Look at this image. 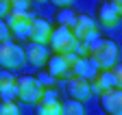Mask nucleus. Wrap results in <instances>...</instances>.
Returning <instances> with one entry per match:
<instances>
[{
  "label": "nucleus",
  "instance_id": "22",
  "mask_svg": "<svg viewBox=\"0 0 122 115\" xmlns=\"http://www.w3.org/2000/svg\"><path fill=\"white\" fill-rule=\"evenodd\" d=\"M72 52H74L76 56H87V44H85V41H74Z\"/></svg>",
  "mask_w": 122,
  "mask_h": 115
},
{
  "label": "nucleus",
  "instance_id": "2",
  "mask_svg": "<svg viewBox=\"0 0 122 115\" xmlns=\"http://www.w3.org/2000/svg\"><path fill=\"white\" fill-rule=\"evenodd\" d=\"M44 96V87L35 76H20L15 78V98L20 102L35 104L37 100Z\"/></svg>",
  "mask_w": 122,
  "mask_h": 115
},
{
  "label": "nucleus",
  "instance_id": "28",
  "mask_svg": "<svg viewBox=\"0 0 122 115\" xmlns=\"http://www.w3.org/2000/svg\"><path fill=\"white\" fill-rule=\"evenodd\" d=\"M30 2H48V0H30Z\"/></svg>",
  "mask_w": 122,
  "mask_h": 115
},
{
  "label": "nucleus",
  "instance_id": "7",
  "mask_svg": "<svg viewBox=\"0 0 122 115\" xmlns=\"http://www.w3.org/2000/svg\"><path fill=\"white\" fill-rule=\"evenodd\" d=\"M100 106L107 115H122V91L120 89H105L100 93Z\"/></svg>",
  "mask_w": 122,
  "mask_h": 115
},
{
  "label": "nucleus",
  "instance_id": "1",
  "mask_svg": "<svg viewBox=\"0 0 122 115\" xmlns=\"http://www.w3.org/2000/svg\"><path fill=\"white\" fill-rule=\"evenodd\" d=\"M87 59L94 63L98 69H107L113 63H118V46L111 39H92L87 44Z\"/></svg>",
  "mask_w": 122,
  "mask_h": 115
},
{
  "label": "nucleus",
  "instance_id": "12",
  "mask_svg": "<svg viewBox=\"0 0 122 115\" xmlns=\"http://www.w3.org/2000/svg\"><path fill=\"white\" fill-rule=\"evenodd\" d=\"M48 74L57 80V78H70L72 72H70V63L63 54H52L48 59Z\"/></svg>",
  "mask_w": 122,
  "mask_h": 115
},
{
  "label": "nucleus",
  "instance_id": "19",
  "mask_svg": "<svg viewBox=\"0 0 122 115\" xmlns=\"http://www.w3.org/2000/svg\"><path fill=\"white\" fill-rule=\"evenodd\" d=\"M74 18H76V13H74L70 7H63V9L57 13V22H59V26H68V28H70V24L74 22Z\"/></svg>",
  "mask_w": 122,
  "mask_h": 115
},
{
  "label": "nucleus",
  "instance_id": "23",
  "mask_svg": "<svg viewBox=\"0 0 122 115\" xmlns=\"http://www.w3.org/2000/svg\"><path fill=\"white\" fill-rule=\"evenodd\" d=\"M37 80L41 83V87H44V89L52 87V83H55V78H52V76L48 74V72H46V74H39V76H37Z\"/></svg>",
  "mask_w": 122,
  "mask_h": 115
},
{
  "label": "nucleus",
  "instance_id": "15",
  "mask_svg": "<svg viewBox=\"0 0 122 115\" xmlns=\"http://www.w3.org/2000/svg\"><path fill=\"white\" fill-rule=\"evenodd\" d=\"M0 98L2 100L15 98V76L9 69H0Z\"/></svg>",
  "mask_w": 122,
  "mask_h": 115
},
{
  "label": "nucleus",
  "instance_id": "11",
  "mask_svg": "<svg viewBox=\"0 0 122 115\" xmlns=\"http://www.w3.org/2000/svg\"><path fill=\"white\" fill-rule=\"evenodd\" d=\"M68 96L70 98H74V100H87L89 96H92V91H89V83H87V78H81V76H70L68 78Z\"/></svg>",
  "mask_w": 122,
  "mask_h": 115
},
{
  "label": "nucleus",
  "instance_id": "17",
  "mask_svg": "<svg viewBox=\"0 0 122 115\" xmlns=\"http://www.w3.org/2000/svg\"><path fill=\"white\" fill-rule=\"evenodd\" d=\"M59 115H85V106L81 100H74V98H68L66 102H61V111Z\"/></svg>",
  "mask_w": 122,
  "mask_h": 115
},
{
  "label": "nucleus",
  "instance_id": "14",
  "mask_svg": "<svg viewBox=\"0 0 122 115\" xmlns=\"http://www.w3.org/2000/svg\"><path fill=\"white\" fill-rule=\"evenodd\" d=\"M70 72H72V76H81V78H87V80H89L92 76H96L100 69H98L94 63H92L87 56H79V59L72 63Z\"/></svg>",
  "mask_w": 122,
  "mask_h": 115
},
{
  "label": "nucleus",
  "instance_id": "21",
  "mask_svg": "<svg viewBox=\"0 0 122 115\" xmlns=\"http://www.w3.org/2000/svg\"><path fill=\"white\" fill-rule=\"evenodd\" d=\"M9 7L11 9H18V11H28L30 0H9Z\"/></svg>",
  "mask_w": 122,
  "mask_h": 115
},
{
  "label": "nucleus",
  "instance_id": "4",
  "mask_svg": "<svg viewBox=\"0 0 122 115\" xmlns=\"http://www.w3.org/2000/svg\"><path fill=\"white\" fill-rule=\"evenodd\" d=\"M5 24L9 26V33L18 35V37H28V28H30V20L35 15H30L28 11H18V9H9V13L5 15Z\"/></svg>",
  "mask_w": 122,
  "mask_h": 115
},
{
  "label": "nucleus",
  "instance_id": "9",
  "mask_svg": "<svg viewBox=\"0 0 122 115\" xmlns=\"http://www.w3.org/2000/svg\"><path fill=\"white\" fill-rule=\"evenodd\" d=\"M120 15H122V11L118 7H113L109 0H105V2L98 5V20L105 28H116L120 24Z\"/></svg>",
  "mask_w": 122,
  "mask_h": 115
},
{
  "label": "nucleus",
  "instance_id": "13",
  "mask_svg": "<svg viewBox=\"0 0 122 115\" xmlns=\"http://www.w3.org/2000/svg\"><path fill=\"white\" fill-rule=\"evenodd\" d=\"M46 59H48V48H46V44H35V41H30L28 48L24 50V61H28L35 67H39Z\"/></svg>",
  "mask_w": 122,
  "mask_h": 115
},
{
  "label": "nucleus",
  "instance_id": "8",
  "mask_svg": "<svg viewBox=\"0 0 122 115\" xmlns=\"http://www.w3.org/2000/svg\"><path fill=\"white\" fill-rule=\"evenodd\" d=\"M61 102L57 100V93L50 89H44V96L35 102V115H59Z\"/></svg>",
  "mask_w": 122,
  "mask_h": 115
},
{
  "label": "nucleus",
  "instance_id": "3",
  "mask_svg": "<svg viewBox=\"0 0 122 115\" xmlns=\"http://www.w3.org/2000/svg\"><path fill=\"white\" fill-rule=\"evenodd\" d=\"M24 63V50L13 44L11 39L0 41V67L5 69H18Z\"/></svg>",
  "mask_w": 122,
  "mask_h": 115
},
{
  "label": "nucleus",
  "instance_id": "16",
  "mask_svg": "<svg viewBox=\"0 0 122 115\" xmlns=\"http://www.w3.org/2000/svg\"><path fill=\"white\" fill-rule=\"evenodd\" d=\"M100 76L105 80L107 87H113V89H120V85H122V67L118 63H113L111 67H107V69H100Z\"/></svg>",
  "mask_w": 122,
  "mask_h": 115
},
{
  "label": "nucleus",
  "instance_id": "20",
  "mask_svg": "<svg viewBox=\"0 0 122 115\" xmlns=\"http://www.w3.org/2000/svg\"><path fill=\"white\" fill-rule=\"evenodd\" d=\"M87 83H89V91H92V93H98V96H100L105 89H109V87L105 85V80H102V76H100V72H98L96 76H92Z\"/></svg>",
  "mask_w": 122,
  "mask_h": 115
},
{
  "label": "nucleus",
  "instance_id": "6",
  "mask_svg": "<svg viewBox=\"0 0 122 115\" xmlns=\"http://www.w3.org/2000/svg\"><path fill=\"white\" fill-rule=\"evenodd\" d=\"M74 35H72V31L68 26H57L55 31L50 33V39H48V44H50V48H52V52H57V54H63V52H72V48H74Z\"/></svg>",
  "mask_w": 122,
  "mask_h": 115
},
{
  "label": "nucleus",
  "instance_id": "26",
  "mask_svg": "<svg viewBox=\"0 0 122 115\" xmlns=\"http://www.w3.org/2000/svg\"><path fill=\"white\" fill-rule=\"evenodd\" d=\"M9 0H0V18H5L7 13H9Z\"/></svg>",
  "mask_w": 122,
  "mask_h": 115
},
{
  "label": "nucleus",
  "instance_id": "18",
  "mask_svg": "<svg viewBox=\"0 0 122 115\" xmlns=\"http://www.w3.org/2000/svg\"><path fill=\"white\" fill-rule=\"evenodd\" d=\"M0 115H22L15 100H0Z\"/></svg>",
  "mask_w": 122,
  "mask_h": 115
},
{
  "label": "nucleus",
  "instance_id": "5",
  "mask_svg": "<svg viewBox=\"0 0 122 115\" xmlns=\"http://www.w3.org/2000/svg\"><path fill=\"white\" fill-rule=\"evenodd\" d=\"M70 31L74 35L76 41H85L89 44L92 39H96V24L89 15H83V13H76L74 22L70 24Z\"/></svg>",
  "mask_w": 122,
  "mask_h": 115
},
{
  "label": "nucleus",
  "instance_id": "27",
  "mask_svg": "<svg viewBox=\"0 0 122 115\" xmlns=\"http://www.w3.org/2000/svg\"><path fill=\"white\" fill-rule=\"evenodd\" d=\"M109 2H111V5H113V7H118V9H120V11H122V0H109Z\"/></svg>",
  "mask_w": 122,
  "mask_h": 115
},
{
  "label": "nucleus",
  "instance_id": "25",
  "mask_svg": "<svg viewBox=\"0 0 122 115\" xmlns=\"http://www.w3.org/2000/svg\"><path fill=\"white\" fill-rule=\"evenodd\" d=\"M48 2H52L55 7H61V9H63V7H72L74 0H48Z\"/></svg>",
  "mask_w": 122,
  "mask_h": 115
},
{
  "label": "nucleus",
  "instance_id": "24",
  "mask_svg": "<svg viewBox=\"0 0 122 115\" xmlns=\"http://www.w3.org/2000/svg\"><path fill=\"white\" fill-rule=\"evenodd\" d=\"M9 35H11V33H9V26L5 24V20H2V18H0V41H7V39H9Z\"/></svg>",
  "mask_w": 122,
  "mask_h": 115
},
{
  "label": "nucleus",
  "instance_id": "10",
  "mask_svg": "<svg viewBox=\"0 0 122 115\" xmlns=\"http://www.w3.org/2000/svg\"><path fill=\"white\" fill-rule=\"evenodd\" d=\"M50 33H52V28L46 20H41V18L30 20V28H28V39L30 41H35V44H48Z\"/></svg>",
  "mask_w": 122,
  "mask_h": 115
}]
</instances>
